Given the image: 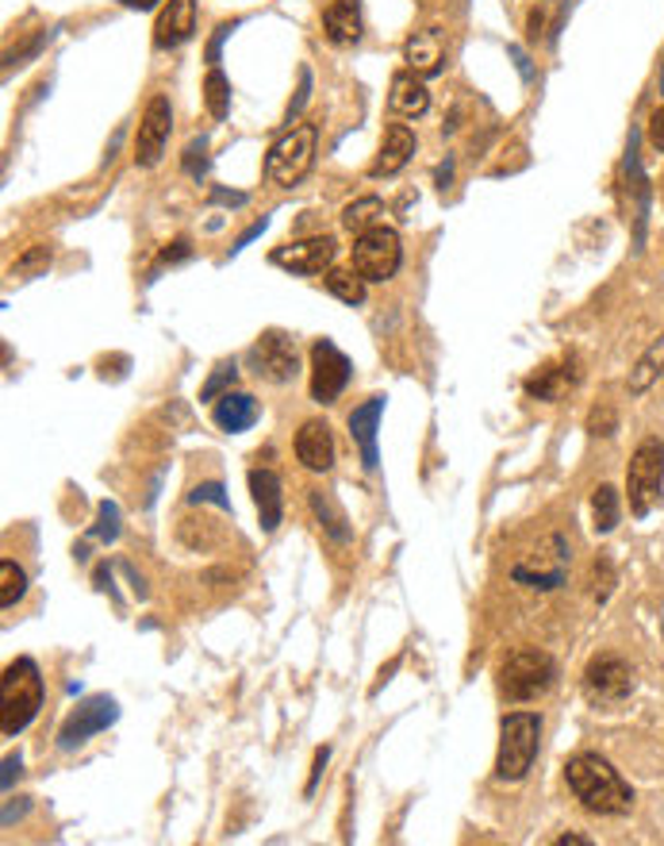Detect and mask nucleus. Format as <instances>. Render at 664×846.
Here are the masks:
<instances>
[{
  "label": "nucleus",
  "mask_w": 664,
  "mask_h": 846,
  "mask_svg": "<svg viewBox=\"0 0 664 846\" xmlns=\"http://www.w3.org/2000/svg\"><path fill=\"white\" fill-rule=\"evenodd\" d=\"M189 255H192L189 239H173L170 247L162 250V262H181V258H189Z\"/></svg>",
  "instance_id": "ea45409f"
},
{
  "label": "nucleus",
  "mask_w": 664,
  "mask_h": 846,
  "mask_svg": "<svg viewBox=\"0 0 664 846\" xmlns=\"http://www.w3.org/2000/svg\"><path fill=\"white\" fill-rule=\"evenodd\" d=\"M664 489V442L661 439H642L630 458L626 470V492H630V512L650 516L653 505L661 500Z\"/></svg>",
  "instance_id": "423d86ee"
},
{
  "label": "nucleus",
  "mask_w": 664,
  "mask_h": 846,
  "mask_svg": "<svg viewBox=\"0 0 664 846\" xmlns=\"http://www.w3.org/2000/svg\"><path fill=\"white\" fill-rule=\"evenodd\" d=\"M311 508H315V516L323 519V527L334 535V539H339V543H346V539H350V531H346V527H342V524H346V519H342L339 508L331 505V497H323V492H311Z\"/></svg>",
  "instance_id": "c756f323"
},
{
  "label": "nucleus",
  "mask_w": 664,
  "mask_h": 846,
  "mask_svg": "<svg viewBox=\"0 0 664 846\" xmlns=\"http://www.w3.org/2000/svg\"><path fill=\"white\" fill-rule=\"evenodd\" d=\"M47 266H50V247H31L23 258H16L12 273H20V278H31V273L47 270Z\"/></svg>",
  "instance_id": "473e14b6"
},
{
  "label": "nucleus",
  "mask_w": 664,
  "mask_h": 846,
  "mask_svg": "<svg viewBox=\"0 0 664 846\" xmlns=\"http://www.w3.org/2000/svg\"><path fill=\"white\" fill-rule=\"evenodd\" d=\"M189 500L192 505H220V508H231V500L223 497V485L220 481H208V485H197V489L189 492Z\"/></svg>",
  "instance_id": "72a5a7b5"
},
{
  "label": "nucleus",
  "mask_w": 664,
  "mask_h": 846,
  "mask_svg": "<svg viewBox=\"0 0 664 846\" xmlns=\"http://www.w3.org/2000/svg\"><path fill=\"white\" fill-rule=\"evenodd\" d=\"M334 255H339V242L331 236H311V239H296L289 247L273 250V266L292 273H323L331 270Z\"/></svg>",
  "instance_id": "ddd939ff"
},
{
  "label": "nucleus",
  "mask_w": 664,
  "mask_h": 846,
  "mask_svg": "<svg viewBox=\"0 0 664 846\" xmlns=\"http://www.w3.org/2000/svg\"><path fill=\"white\" fill-rule=\"evenodd\" d=\"M557 846H587V839H580V835H561Z\"/></svg>",
  "instance_id": "a18cd8bd"
},
{
  "label": "nucleus",
  "mask_w": 664,
  "mask_h": 846,
  "mask_svg": "<svg viewBox=\"0 0 664 846\" xmlns=\"http://www.w3.org/2000/svg\"><path fill=\"white\" fill-rule=\"evenodd\" d=\"M403 262V242L392 228H369L361 231L358 242H354V270L361 273L365 281H389L396 278Z\"/></svg>",
  "instance_id": "0eeeda50"
},
{
  "label": "nucleus",
  "mask_w": 664,
  "mask_h": 846,
  "mask_svg": "<svg viewBox=\"0 0 664 846\" xmlns=\"http://www.w3.org/2000/svg\"><path fill=\"white\" fill-rule=\"evenodd\" d=\"M250 366H254V374L265 377V381L289 385L300 370L296 342H292L284 331H265L262 339L250 347Z\"/></svg>",
  "instance_id": "9d476101"
},
{
  "label": "nucleus",
  "mask_w": 664,
  "mask_h": 846,
  "mask_svg": "<svg viewBox=\"0 0 664 846\" xmlns=\"http://www.w3.org/2000/svg\"><path fill=\"white\" fill-rule=\"evenodd\" d=\"M381 216H384L381 197H361V200H354V205H346V212H342V228L361 236V231H369V228H381Z\"/></svg>",
  "instance_id": "393cba45"
},
{
  "label": "nucleus",
  "mask_w": 664,
  "mask_h": 846,
  "mask_svg": "<svg viewBox=\"0 0 664 846\" xmlns=\"http://www.w3.org/2000/svg\"><path fill=\"white\" fill-rule=\"evenodd\" d=\"M212 420L227 435L247 431V427L258 424V400L250 397V392H234V389L223 392V397L215 400V408H212Z\"/></svg>",
  "instance_id": "aec40b11"
},
{
  "label": "nucleus",
  "mask_w": 664,
  "mask_h": 846,
  "mask_svg": "<svg viewBox=\"0 0 664 846\" xmlns=\"http://www.w3.org/2000/svg\"><path fill=\"white\" fill-rule=\"evenodd\" d=\"M389 108L396 116H403V120H419V116H426L431 93H426L423 78H415V73H396V78H392V89H389Z\"/></svg>",
  "instance_id": "412c9836"
},
{
  "label": "nucleus",
  "mask_w": 664,
  "mask_h": 846,
  "mask_svg": "<svg viewBox=\"0 0 664 846\" xmlns=\"http://www.w3.org/2000/svg\"><path fill=\"white\" fill-rule=\"evenodd\" d=\"M584 693L595 705H618L634 693V669L618 655H600L584 669Z\"/></svg>",
  "instance_id": "1a4fd4ad"
},
{
  "label": "nucleus",
  "mask_w": 664,
  "mask_h": 846,
  "mask_svg": "<svg viewBox=\"0 0 664 846\" xmlns=\"http://www.w3.org/2000/svg\"><path fill=\"white\" fill-rule=\"evenodd\" d=\"M234 377H239V370H234V362H220L212 370V377L204 381V389H200V400H220L223 392H231Z\"/></svg>",
  "instance_id": "7c9ffc66"
},
{
  "label": "nucleus",
  "mask_w": 664,
  "mask_h": 846,
  "mask_svg": "<svg viewBox=\"0 0 664 846\" xmlns=\"http://www.w3.org/2000/svg\"><path fill=\"white\" fill-rule=\"evenodd\" d=\"M661 93H664V66H661Z\"/></svg>",
  "instance_id": "de8ad7c7"
},
{
  "label": "nucleus",
  "mask_w": 664,
  "mask_h": 846,
  "mask_svg": "<svg viewBox=\"0 0 664 846\" xmlns=\"http://www.w3.org/2000/svg\"><path fill=\"white\" fill-rule=\"evenodd\" d=\"M308 89H311V78H308V70H304V73H300V97H296V104H292V108H289V116H284V123H289V128H292V120H296V116H300V108H304Z\"/></svg>",
  "instance_id": "a19ab883"
},
{
  "label": "nucleus",
  "mask_w": 664,
  "mask_h": 846,
  "mask_svg": "<svg viewBox=\"0 0 664 846\" xmlns=\"http://www.w3.org/2000/svg\"><path fill=\"white\" fill-rule=\"evenodd\" d=\"M296 458L311 474H326L334 466V435L323 420H308L296 431Z\"/></svg>",
  "instance_id": "dca6fc26"
},
{
  "label": "nucleus",
  "mask_w": 664,
  "mask_h": 846,
  "mask_svg": "<svg viewBox=\"0 0 664 846\" xmlns=\"http://www.w3.org/2000/svg\"><path fill=\"white\" fill-rule=\"evenodd\" d=\"M215 200H223V205H247L242 192H215Z\"/></svg>",
  "instance_id": "c03bdc74"
},
{
  "label": "nucleus",
  "mask_w": 664,
  "mask_h": 846,
  "mask_svg": "<svg viewBox=\"0 0 664 846\" xmlns=\"http://www.w3.org/2000/svg\"><path fill=\"white\" fill-rule=\"evenodd\" d=\"M403 62H408V70L415 73V78H434V73H442V66H445L442 31H434V28L415 31V36L403 43Z\"/></svg>",
  "instance_id": "2eb2a0df"
},
{
  "label": "nucleus",
  "mask_w": 664,
  "mask_h": 846,
  "mask_svg": "<svg viewBox=\"0 0 664 846\" xmlns=\"http://www.w3.org/2000/svg\"><path fill=\"white\" fill-rule=\"evenodd\" d=\"M43 708V674L31 658H16L4 669V697H0V731L16 739L28 731Z\"/></svg>",
  "instance_id": "f03ea898"
},
{
  "label": "nucleus",
  "mask_w": 664,
  "mask_h": 846,
  "mask_svg": "<svg viewBox=\"0 0 664 846\" xmlns=\"http://www.w3.org/2000/svg\"><path fill=\"white\" fill-rule=\"evenodd\" d=\"M611 589H615V574H611V563L603 558V563H595V597L600 600H607L611 597Z\"/></svg>",
  "instance_id": "e433bc0d"
},
{
  "label": "nucleus",
  "mask_w": 664,
  "mask_h": 846,
  "mask_svg": "<svg viewBox=\"0 0 664 846\" xmlns=\"http://www.w3.org/2000/svg\"><path fill=\"white\" fill-rule=\"evenodd\" d=\"M553 681H557V666H553V658L545 655V650H534V647L515 650V655H507L500 666V693L507 700H515V705L545 697V693L553 689Z\"/></svg>",
  "instance_id": "39448f33"
},
{
  "label": "nucleus",
  "mask_w": 664,
  "mask_h": 846,
  "mask_svg": "<svg viewBox=\"0 0 664 846\" xmlns=\"http://www.w3.org/2000/svg\"><path fill=\"white\" fill-rule=\"evenodd\" d=\"M192 31H197V0H170L154 23V47L173 50L189 43Z\"/></svg>",
  "instance_id": "4468645a"
},
{
  "label": "nucleus",
  "mask_w": 664,
  "mask_h": 846,
  "mask_svg": "<svg viewBox=\"0 0 664 846\" xmlns=\"http://www.w3.org/2000/svg\"><path fill=\"white\" fill-rule=\"evenodd\" d=\"M411 155H415V136H411V128L408 123H392L389 136H384L381 155L369 166V173H373V178H396L403 166L411 162Z\"/></svg>",
  "instance_id": "6ab92c4d"
},
{
  "label": "nucleus",
  "mask_w": 664,
  "mask_h": 846,
  "mask_svg": "<svg viewBox=\"0 0 664 846\" xmlns=\"http://www.w3.org/2000/svg\"><path fill=\"white\" fill-rule=\"evenodd\" d=\"M173 131V108L165 97H150L147 112L139 120V136H134V162L139 166H158L165 155V142H170Z\"/></svg>",
  "instance_id": "9b49d317"
},
{
  "label": "nucleus",
  "mask_w": 664,
  "mask_h": 846,
  "mask_svg": "<svg viewBox=\"0 0 664 846\" xmlns=\"http://www.w3.org/2000/svg\"><path fill=\"white\" fill-rule=\"evenodd\" d=\"M23 593H28V574H23L12 558H4V563H0V605L16 608L23 600Z\"/></svg>",
  "instance_id": "c85d7f7f"
},
{
  "label": "nucleus",
  "mask_w": 664,
  "mask_h": 846,
  "mask_svg": "<svg viewBox=\"0 0 664 846\" xmlns=\"http://www.w3.org/2000/svg\"><path fill=\"white\" fill-rule=\"evenodd\" d=\"M120 719V705L112 697H89L85 705H78L70 711V719L62 724L58 731V747L62 750H73L81 743H89L92 735H100L104 727H112Z\"/></svg>",
  "instance_id": "f8f14e48"
},
{
  "label": "nucleus",
  "mask_w": 664,
  "mask_h": 846,
  "mask_svg": "<svg viewBox=\"0 0 664 846\" xmlns=\"http://www.w3.org/2000/svg\"><path fill=\"white\" fill-rule=\"evenodd\" d=\"M576 381H580L576 358H569V362L545 366V370H537L534 377H526V392L537 400H561Z\"/></svg>",
  "instance_id": "5701e85b"
},
{
  "label": "nucleus",
  "mask_w": 664,
  "mask_h": 846,
  "mask_svg": "<svg viewBox=\"0 0 664 846\" xmlns=\"http://www.w3.org/2000/svg\"><path fill=\"white\" fill-rule=\"evenodd\" d=\"M350 374H354L350 358L331 339H315V347H311V397L319 405L339 400V392L350 385Z\"/></svg>",
  "instance_id": "6e6552de"
},
{
  "label": "nucleus",
  "mask_w": 664,
  "mask_h": 846,
  "mask_svg": "<svg viewBox=\"0 0 664 846\" xmlns=\"http://www.w3.org/2000/svg\"><path fill=\"white\" fill-rule=\"evenodd\" d=\"M381 416H384V397H369L365 405H358L350 412V439L358 442L361 450V462L365 470H376V427H381Z\"/></svg>",
  "instance_id": "f3484780"
},
{
  "label": "nucleus",
  "mask_w": 664,
  "mask_h": 846,
  "mask_svg": "<svg viewBox=\"0 0 664 846\" xmlns=\"http://www.w3.org/2000/svg\"><path fill=\"white\" fill-rule=\"evenodd\" d=\"M615 427H618V420L611 408H595V412L587 416V431L592 435H615Z\"/></svg>",
  "instance_id": "f704fd0d"
},
{
  "label": "nucleus",
  "mask_w": 664,
  "mask_h": 846,
  "mask_svg": "<svg viewBox=\"0 0 664 846\" xmlns=\"http://www.w3.org/2000/svg\"><path fill=\"white\" fill-rule=\"evenodd\" d=\"M537 747H542V719L534 711H511L500 724V754H495V777L507 785L531 774Z\"/></svg>",
  "instance_id": "7ed1b4c3"
},
{
  "label": "nucleus",
  "mask_w": 664,
  "mask_h": 846,
  "mask_svg": "<svg viewBox=\"0 0 664 846\" xmlns=\"http://www.w3.org/2000/svg\"><path fill=\"white\" fill-rule=\"evenodd\" d=\"M250 492H254L258 524H262L265 535H273L276 527H281V516H284L281 477H276L273 470H250Z\"/></svg>",
  "instance_id": "a211bd4d"
},
{
  "label": "nucleus",
  "mask_w": 664,
  "mask_h": 846,
  "mask_svg": "<svg viewBox=\"0 0 664 846\" xmlns=\"http://www.w3.org/2000/svg\"><path fill=\"white\" fill-rule=\"evenodd\" d=\"M92 535H97L100 543H115V539H120V508H115L112 500H104V505H100Z\"/></svg>",
  "instance_id": "2f4dec72"
},
{
  "label": "nucleus",
  "mask_w": 664,
  "mask_h": 846,
  "mask_svg": "<svg viewBox=\"0 0 664 846\" xmlns=\"http://www.w3.org/2000/svg\"><path fill=\"white\" fill-rule=\"evenodd\" d=\"M204 104H208V112H212L215 120H223V116L231 112V81L223 78L220 66H212V70H208V81H204Z\"/></svg>",
  "instance_id": "cd10ccee"
},
{
  "label": "nucleus",
  "mask_w": 664,
  "mask_h": 846,
  "mask_svg": "<svg viewBox=\"0 0 664 846\" xmlns=\"http://www.w3.org/2000/svg\"><path fill=\"white\" fill-rule=\"evenodd\" d=\"M315 142H319L315 123H296V128H289L273 147H269L265 178L281 189L300 186V181L311 173V166H315Z\"/></svg>",
  "instance_id": "20e7f679"
},
{
  "label": "nucleus",
  "mask_w": 664,
  "mask_h": 846,
  "mask_svg": "<svg viewBox=\"0 0 664 846\" xmlns=\"http://www.w3.org/2000/svg\"><path fill=\"white\" fill-rule=\"evenodd\" d=\"M326 758H331V750H315V766H311V782H308V797L315 793V785H319V777H323V766H326Z\"/></svg>",
  "instance_id": "79ce46f5"
},
{
  "label": "nucleus",
  "mask_w": 664,
  "mask_h": 846,
  "mask_svg": "<svg viewBox=\"0 0 664 846\" xmlns=\"http://www.w3.org/2000/svg\"><path fill=\"white\" fill-rule=\"evenodd\" d=\"M128 8H154V0H123Z\"/></svg>",
  "instance_id": "49530a36"
},
{
  "label": "nucleus",
  "mask_w": 664,
  "mask_h": 846,
  "mask_svg": "<svg viewBox=\"0 0 664 846\" xmlns=\"http://www.w3.org/2000/svg\"><path fill=\"white\" fill-rule=\"evenodd\" d=\"M618 516H622V505H618V489L611 485H600L592 497V524L600 535H611L618 527Z\"/></svg>",
  "instance_id": "a878e982"
},
{
  "label": "nucleus",
  "mask_w": 664,
  "mask_h": 846,
  "mask_svg": "<svg viewBox=\"0 0 664 846\" xmlns=\"http://www.w3.org/2000/svg\"><path fill=\"white\" fill-rule=\"evenodd\" d=\"M569 789L595 816H626L634 804V789L618 777V769L600 754H576L565 766Z\"/></svg>",
  "instance_id": "f257e3e1"
},
{
  "label": "nucleus",
  "mask_w": 664,
  "mask_h": 846,
  "mask_svg": "<svg viewBox=\"0 0 664 846\" xmlns=\"http://www.w3.org/2000/svg\"><path fill=\"white\" fill-rule=\"evenodd\" d=\"M204 150H208V142L200 139V142H192L189 150H184V170L192 173V178H200V173L208 170V158H204Z\"/></svg>",
  "instance_id": "c9c22d12"
},
{
  "label": "nucleus",
  "mask_w": 664,
  "mask_h": 846,
  "mask_svg": "<svg viewBox=\"0 0 664 846\" xmlns=\"http://www.w3.org/2000/svg\"><path fill=\"white\" fill-rule=\"evenodd\" d=\"M231 31H234V23H223V28H215L212 43H208V62H212V66H220V47H223V39L231 36Z\"/></svg>",
  "instance_id": "4c0bfd02"
},
{
  "label": "nucleus",
  "mask_w": 664,
  "mask_h": 846,
  "mask_svg": "<svg viewBox=\"0 0 664 846\" xmlns=\"http://www.w3.org/2000/svg\"><path fill=\"white\" fill-rule=\"evenodd\" d=\"M323 31L334 47H350L361 39V8L358 0H331L323 12Z\"/></svg>",
  "instance_id": "4be33fe9"
},
{
  "label": "nucleus",
  "mask_w": 664,
  "mask_h": 846,
  "mask_svg": "<svg viewBox=\"0 0 664 846\" xmlns=\"http://www.w3.org/2000/svg\"><path fill=\"white\" fill-rule=\"evenodd\" d=\"M650 142L657 150H664V104L650 116Z\"/></svg>",
  "instance_id": "58836bf2"
},
{
  "label": "nucleus",
  "mask_w": 664,
  "mask_h": 846,
  "mask_svg": "<svg viewBox=\"0 0 664 846\" xmlns=\"http://www.w3.org/2000/svg\"><path fill=\"white\" fill-rule=\"evenodd\" d=\"M12 777H20V758H4V789H12Z\"/></svg>",
  "instance_id": "37998d69"
},
{
  "label": "nucleus",
  "mask_w": 664,
  "mask_h": 846,
  "mask_svg": "<svg viewBox=\"0 0 664 846\" xmlns=\"http://www.w3.org/2000/svg\"><path fill=\"white\" fill-rule=\"evenodd\" d=\"M664 374V335L637 358V366L630 370V397H642V392L653 389V381Z\"/></svg>",
  "instance_id": "b1692460"
},
{
  "label": "nucleus",
  "mask_w": 664,
  "mask_h": 846,
  "mask_svg": "<svg viewBox=\"0 0 664 846\" xmlns=\"http://www.w3.org/2000/svg\"><path fill=\"white\" fill-rule=\"evenodd\" d=\"M365 278L358 270H326V289L342 300V305H361L365 300Z\"/></svg>",
  "instance_id": "bb28decb"
}]
</instances>
